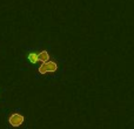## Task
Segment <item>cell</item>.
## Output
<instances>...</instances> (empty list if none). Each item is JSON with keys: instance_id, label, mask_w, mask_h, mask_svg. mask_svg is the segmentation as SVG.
<instances>
[{"instance_id": "cell-1", "label": "cell", "mask_w": 134, "mask_h": 129, "mask_svg": "<svg viewBox=\"0 0 134 129\" xmlns=\"http://www.w3.org/2000/svg\"><path fill=\"white\" fill-rule=\"evenodd\" d=\"M27 59L31 63H42L51 60V55L47 51H41L39 53H30L27 55Z\"/></svg>"}, {"instance_id": "cell-2", "label": "cell", "mask_w": 134, "mask_h": 129, "mask_svg": "<svg viewBox=\"0 0 134 129\" xmlns=\"http://www.w3.org/2000/svg\"><path fill=\"white\" fill-rule=\"evenodd\" d=\"M58 63L53 60H48L46 62H42L40 64V67L38 68V73L46 75V74H51V73H55L58 71Z\"/></svg>"}, {"instance_id": "cell-3", "label": "cell", "mask_w": 134, "mask_h": 129, "mask_svg": "<svg viewBox=\"0 0 134 129\" xmlns=\"http://www.w3.org/2000/svg\"><path fill=\"white\" fill-rule=\"evenodd\" d=\"M7 121H8V125L11 126V127L18 128L24 125V122H25V116H24L23 114L18 113V112H14V113H12L11 115L8 116Z\"/></svg>"}]
</instances>
